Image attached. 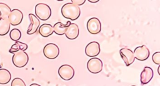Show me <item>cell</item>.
<instances>
[{
	"instance_id": "1",
	"label": "cell",
	"mask_w": 160,
	"mask_h": 86,
	"mask_svg": "<svg viewBox=\"0 0 160 86\" xmlns=\"http://www.w3.org/2000/svg\"><path fill=\"white\" fill-rule=\"evenodd\" d=\"M61 14L64 17L71 21H74L78 19L80 16L81 9L78 6L75 5L72 2H68L62 6L61 8Z\"/></svg>"
},
{
	"instance_id": "2",
	"label": "cell",
	"mask_w": 160,
	"mask_h": 86,
	"mask_svg": "<svg viewBox=\"0 0 160 86\" xmlns=\"http://www.w3.org/2000/svg\"><path fill=\"white\" fill-rule=\"evenodd\" d=\"M35 14L36 17L41 20L46 21L51 15V9L46 4L39 3L35 6Z\"/></svg>"
},
{
	"instance_id": "3",
	"label": "cell",
	"mask_w": 160,
	"mask_h": 86,
	"mask_svg": "<svg viewBox=\"0 0 160 86\" xmlns=\"http://www.w3.org/2000/svg\"><path fill=\"white\" fill-rule=\"evenodd\" d=\"M13 64L19 68L24 67L28 62L29 57L27 53L22 50L15 52L12 58Z\"/></svg>"
},
{
	"instance_id": "4",
	"label": "cell",
	"mask_w": 160,
	"mask_h": 86,
	"mask_svg": "<svg viewBox=\"0 0 160 86\" xmlns=\"http://www.w3.org/2000/svg\"><path fill=\"white\" fill-rule=\"evenodd\" d=\"M43 54L48 59H54L59 54V49L55 44L49 43L44 47Z\"/></svg>"
},
{
	"instance_id": "5",
	"label": "cell",
	"mask_w": 160,
	"mask_h": 86,
	"mask_svg": "<svg viewBox=\"0 0 160 86\" xmlns=\"http://www.w3.org/2000/svg\"><path fill=\"white\" fill-rule=\"evenodd\" d=\"M58 74L64 80H69L74 75V70L70 65L64 64L58 69Z\"/></svg>"
},
{
	"instance_id": "6",
	"label": "cell",
	"mask_w": 160,
	"mask_h": 86,
	"mask_svg": "<svg viewBox=\"0 0 160 86\" xmlns=\"http://www.w3.org/2000/svg\"><path fill=\"white\" fill-rule=\"evenodd\" d=\"M88 70L92 74H98L102 69V62L101 60L97 57L90 59L87 63Z\"/></svg>"
},
{
	"instance_id": "7",
	"label": "cell",
	"mask_w": 160,
	"mask_h": 86,
	"mask_svg": "<svg viewBox=\"0 0 160 86\" xmlns=\"http://www.w3.org/2000/svg\"><path fill=\"white\" fill-rule=\"evenodd\" d=\"M133 54L134 58L140 61L146 60L149 57V49L145 45L138 46L135 48Z\"/></svg>"
},
{
	"instance_id": "8",
	"label": "cell",
	"mask_w": 160,
	"mask_h": 86,
	"mask_svg": "<svg viewBox=\"0 0 160 86\" xmlns=\"http://www.w3.org/2000/svg\"><path fill=\"white\" fill-rule=\"evenodd\" d=\"M88 31L92 34H96L101 30V24L99 19L97 17L90 18L87 22Z\"/></svg>"
},
{
	"instance_id": "9",
	"label": "cell",
	"mask_w": 160,
	"mask_h": 86,
	"mask_svg": "<svg viewBox=\"0 0 160 86\" xmlns=\"http://www.w3.org/2000/svg\"><path fill=\"white\" fill-rule=\"evenodd\" d=\"M8 19L10 24L12 26H18L22 22L23 14L20 10L14 9L11 11Z\"/></svg>"
},
{
	"instance_id": "10",
	"label": "cell",
	"mask_w": 160,
	"mask_h": 86,
	"mask_svg": "<svg viewBox=\"0 0 160 86\" xmlns=\"http://www.w3.org/2000/svg\"><path fill=\"white\" fill-rule=\"evenodd\" d=\"M100 51V45L98 42H91L85 47V54L88 57H96Z\"/></svg>"
},
{
	"instance_id": "11",
	"label": "cell",
	"mask_w": 160,
	"mask_h": 86,
	"mask_svg": "<svg viewBox=\"0 0 160 86\" xmlns=\"http://www.w3.org/2000/svg\"><path fill=\"white\" fill-rule=\"evenodd\" d=\"M119 54L126 66H129L134 62L135 58L134 57V54L131 49L128 48H122L120 49Z\"/></svg>"
},
{
	"instance_id": "12",
	"label": "cell",
	"mask_w": 160,
	"mask_h": 86,
	"mask_svg": "<svg viewBox=\"0 0 160 86\" xmlns=\"http://www.w3.org/2000/svg\"><path fill=\"white\" fill-rule=\"evenodd\" d=\"M29 19L30 20V24L27 31V34L31 35L34 34L39 27L40 22L39 19L33 14H29Z\"/></svg>"
},
{
	"instance_id": "13",
	"label": "cell",
	"mask_w": 160,
	"mask_h": 86,
	"mask_svg": "<svg viewBox=\"0 0 160 86\" xmlns=\"http://www.w3.org/2000/svg\"><path fill=\"white\" fill-rule=\"evenodd\" d=\"M154 73L152 69L149 67H145L140 75V80L141 84L149 83L153 77Z\"/></svg>"
},
{
	"instance_id": "14",
	"label": "cell",
	"mask_w": 160,
	"mask_h": 86,
	"mask_svg": "<svg viewBox=\"0 0 160 86\" xmlns=\"http://www.w3.org/2000/svg\"><path fill=\"white\" fill-rule=\"evenodd\" d=\"M79 34V29L78 26L75 23H71L68 26L65 35L66 37L70 40L76 39Z\"/></svg>"
},
{
	"instance_id": "15",
	"label": "cell",
	"mask_w": 160,
	"mask_h": 86,
	"mask_svg": "<svg viewBox=\"0 0 160 86\" xmlns=\"http://www.w3.org/2000/svg\"><path fill=\"white\" fill-rule=\"evenodd\" d=\"M71 22L70 21H67L66 24H64L60 22H56L54 26H53V30L54 32H55L58 35H64L65 34L66 30L68 27V26L70 25Z\"/></svg>"
},
{
	"instance_id": "16",
	"label": "cell",
	"mask_w": 160,
	"mask_h": 86,
	"mask_svg": "<svg viewBox=\"0 0 160 86\" xmlns=\"http://www.w3.org/2000/svg\"><path fill=\"white\" fill-rule=\"evenodd\" d=\"M53 32V27L49 24H43L39 28V33L44 37H49Z\"/></svg>"
},
{
	"instance_id": "17",
	"label": "cell",
	"mask_w": 160,
	"mask_h": 86,
	"mask_svg": "<svg viewBox=\"0 0 160 86\" xmlns=\"http://www.w3.org/2000/svg\"><path fill=\"white\" fill-rule=\"evenodd\" d=\"M11 79L10 72L6 69H0V84H8Z\"/></svg>"
},
{
	"instance_id": "18",
	"label": "cell",
	"mask_w": 160,
	"mask_h": 86,
	"mask_svg": "<svg viewBox=\"0 0 160 86\" xmlns=\"http://www.w3.org/2000/svg\"><path fill=\"white\" fill-rule=\"evenodd\" d=\"M27 49H28V45L26 44L19 42V41H16L15 43L13 45H12V46L11 47L9 52L10 53L14 54L15 52L19 50L25 51Z\"/></svg>"
},
{
	"instance_id": "19",
	"label": "cell",
	"mask_w": 160,
	"mask_h": 86,
	"mask_svg": "<svg viewBox=\"0 0 160 86\" xmlns=\"http://www.w3.org/2000/svg\"><path fill=\"white\" fill-rule=\"evenodd\" d=\"M10 23L8 19H0V36H5L10 29Z\"/></svg>"
},
{
	"instance_id": "20",
	"label": "cell",
	"mask_w": 160,
	"mask_h": 86,
	"mask_svg": "<svg viewBox=\"0 0 160 86\" xmlns=\"http://www.w3.org/2000/svg\"><path fill=\"white\" fill-rule=\"evenodd\" d=\"M11 10L6 4L0 2V16L1 19H8Z\"/></svg>"
},
{
	"instance_id": "21",
	"label": "cell",
	"mask_w": 160,
	"mask_h": 86,
	"mask_svg": "<svg viewBox=\"0 0 160 86\" xmlns=\"http://www.w3.org/2000/svg\"><path fill=\"white\" fill-rule=\"evenodd\" d=\"M9 37L11 40L14 41H18L21 37V31L16 28L12 29L9 33Z\"/></svg>"
},
{
	"instance_id": "22",
	"label": "cell",
	"mask_w": 160,
	"mask_h": 86,
	"mask_svg": "<svg viewBox=\"0 0 160 86\" xmlns=\"http://www.w3.org/2000/svg\"><path fill=\"white\" fill-rule=\"evenodd\" d=\"M11 86H26L25 82L20 78H14L11 82Z\"/></svg>"
},
{
	"instance_id": "23",
	"label": "cell",
	"mask_w": 160,
	"mask_h": 86,
	"mask_svg": "<svg viewBox=\"0 0 160 86\" xmlns=\"http://www.w3.org/2000/svg\"><path fill=\"white\" fill-rule=\"evenodd\" d=\"M152 59L154 63L156 64L159 65L160 64V52H155L152 57Z\"/></svg>"
},
{
	"instance_id": "24",
	"label": "cell",
	"mask_w": 160,
	"mask_h": 86,
	"mask_svg": "<svg viewBox=\"0 0 160 86\" xmlns=\"http://www.w3.org/2000/svg\"><path fill=\"white\" fill-rule=\"evenodd\" d=\"M71 2L72 4L79 6L82 5L86 2V0H71Z\"/></svg>"
},
{
	"instance_id": "25",
	"label": "cell",
	"mask_w": 160,
	"mask_h": 86,
	"mask_svg": "<svg viewBox=\"0 0 160 86\" xmlns=\"http://www.w3.org/2000/svg\"><path fill=\"white\" fill-rule=\"evenodd\" d=\"M29 86H41V85H39L38 84H32Z\"/></svg>"
},
{
	"instance_id": "26",
	"label": "cell",
	"mask_w": 160,
	"mask_h": 86,
	"mask_svg": "<svg viewBox=\"0 0 160 86\" xmlns=\"http://www.w3.org/2000/svg\"><path fill=\"white\" fill-rule=\"evenodd\" d=\"M89 2H98L99 1V0H96V1H92V0H89Z\"/></svg>"
},
{
	"instance_id": "27",
	"label": "cell",
	"mask_w": 160,
	"mask_h": 86,
	"mask_svg": "<svg viewBox=\"0 0 160 86\" xmlns=\"http://www.w3.org/2000/svg\"><path fill=\"white\" fill-rule=\"evenodd\" d=\"M1 19V16H0V19Z\"/></svg>"
},
{
	"instance_id": "28",
	"label": "cell",
	"mask_w": 160,
	"mask_h": 86,
	"mask_svg": "<svg viewBox=\"0 0 160 86\" xmlns=\"http://www.w3.org/2000/svg\"><path fill=\"white\" fill-rule=\"evenodd\" d=\"M132 86H136V85H132Z\"/></svg>"
}]
</instances>
